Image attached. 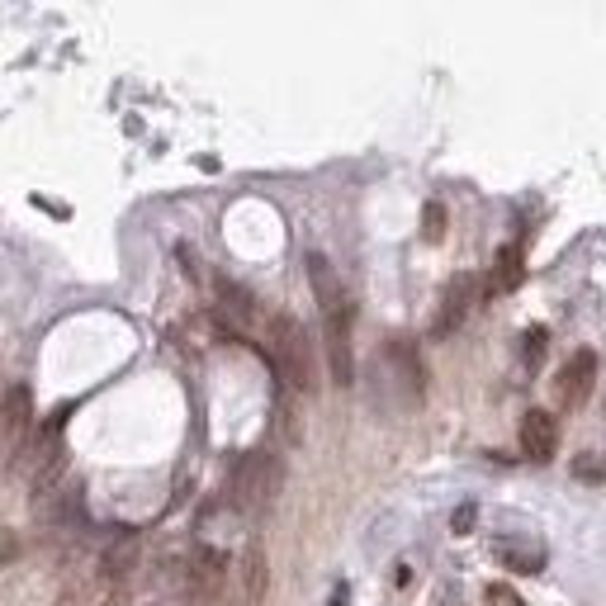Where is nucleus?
Wrapping results in <instances>:
<instances>
[{
  "mask_svg": "<svg viewBox=\"0 0 606 606\" xmlns=\"http://www.w3.org/2000/svg\"><path fill=\"white\" fill-rule=\"evenodd\" d=\"M308 285L318 294L322 308V332H327V365H332V379L341 389L356 379V356H351V299L341 294V280L327 256H308Z\"/></svg>",
  "mask_w": 606,
  "mask_h": 606,
  "instance_id": "obj_1",
  "label": "nucleus"
},
{
  "mask_svg": "<svg viewBox=\"0 0 606 606\" xmlns=\"http://www.w3.org/2000/svg\"><path fill=\"white\" fill-rule=\"evenodd\" d=\"M280 479H285V469L275 455L266 450H247L242 460L232 464V479H228V498L232 507H242V512H261L275 502L280 493Z\"/></svg>",
  "mask_w": 606,
  "mask_h": 606,
  "instance_id": "obj_2",
  "label": "nucleus"
},
{
  "mask_svg": "<svg viewBox=\"0 0 606 606\" xmlns=\"http://www.w3.org/2000/svg\"><path fill=\"white\" fill-rule=\"evenodd\" d=\"M270 360L285 375L289 389H303V393L313 389V341H308L299 318L280 313V318L270 322Z\"/></svg>",
  "mask_w": 606,
  "mask_h": 606,
  "instance_id": "obj_3",
  "label": "nucleus"
},
{
  "mask_svg": "<svg viewBox=\"0 0 606 606\" xmlns=\"http://www.w3.org/2000/svg\"><path fill=\"white\" fill-rule=\"evenodd\" d=\"M228 554L218 550V545H190L185 550V569H180V597L190 606H214L228 588Z\"/></svg>",
  "mask_w": 606,
  "mask_h": 606,
  "instance_id": "obj_4",
  "label": "nucleus"
},
{
  "mask_svg": "<svg viewBox=\"0 0 606 606\" xmlns=\"http://www.w3.org/2000/svg\"><path fill=\"white\" fill-rule=\"evenodd\" d=\"M29 427H34V398H29L24 384H10V393L0 398V446H5V460L10 464H19Z\"/></svg>",
  "mask_w": 606,
  "mask_h": 606,
  "instance_id": "obj_5",
  "label": "nucleus"
},
{
  "mask_svg": "<svg viewBox=\"0 0 606 606\" xmlns=\"http://www.w3.org/2000/svg\"><path fill=\"white\" fill-rule=\"evenodd\" d=\"M597 389V356L592 351H573L569 365L559 370L554 379V398H559V408H583Z\"/></svg>",
  "mask_w": 606,
  "mask_h": 606,
  "instance_id": "obj_6",
  "label": "nucleus"
},
{
  "mask_svg": "<svg viewBox=\"0 0 606 606\" xmlns=\"http://www.w3.org/2000/svg\"><path fill=\"white\" fill-rule=\"evenodd\" d=\"M474 299H479V275L460 270V275L446 285V294H441V313H436V322H431V332H436V337H450V332L469 318Z\"/></svg>",
  "mask_w": 606,
  "mask_h": 606,
  "instance_id": "obj_7",
  "label": "nucleus"
},
{
  "mask_svg": "<svg viewBox=\"0 0 606 606\" xmlns=\"http://www.w3.org/2000/svg\"><path fill=\"white\" fill-rule=\"evenodd\" d=\"M521 450H526V460H535V464L554 460V450H559V422H554V412L531 408L521 417Z\"/></svg>",
  "mask_w": 606,
  "mask_h": 606,
  "instance_id": "obj_8",
  "label": "nucleus"
},
{
  "mask_svg": "<svg viewBox=\"0 0 606 606\" xmlns=\"http://www.w3.org/2000/svg\"><path fill=\"white\" fill-rule=\"evenodd\" d=\"M138 554H143V545H138V535L133 531H124L105 554H100V578L109 583V592L128 588V578H133V569H138Z\"/></svg>",
  "mask_w": 606,
  "mask_h": 606,
  "instance_id": "obj_9",
  "label": "nucleus"
},
{
  "mask_svg": "<svg viewBox=\"0 0 606 606\" xmlns=\"http://www.w3.org/2000/svg\"><path fill=\"white\" fill-rule=\"evenodd\" d=\"M266 588H270V564H266V550L251 540L242 559H237V592H242V606H261L266 602Z\"/></svg>",
  "mask_w": 606,
  "mask_h": 606,
  "instance_id": "obj_10",
  "label": "nucleus"
},
{
  "mask_svg": "<svg viewBox=\"0 0 606 606\" xmlns=\"http://www.w3.org/2000/svg\"><path fill=\"white\" fill-rule=\"evenodd\" d=\"M34 517L48 521V526H81L86 517V502H81V488H53L34 502Z\"/></svg>",
  "mask_w": 606,
  "mask_h": 606,
  "instance_id": "obj_11",
  "label": "nucleus"
},
{
  "mask_svg": "<svg viewBox=\"0 0 606 606\" xmlns=\"http://www.w3.org/2000/svg\"><path fill=\"white\" fill-rule=\"evenodd\" d=\"M498 559L517 573H540L545 569V545H531V540H498Z\"/></svg>",
  "mask_w": 606,
  "mask_h": 606,
  "instance_id": "obj_12",
  "label": "nucleus"
},
{
  "mask_svg": "<svg viewBox=\"0 0 606 606\" xmlns=\"http://www.w3.org/2000/svg\"><path fill=\"white\" fill-rule=\"evenodd\" d=\"M389 360L403 370V384H408L412 398H422V360H417V346L408 337H393L389 341Z\"/></svg>",
  "mask_w": 606,
  "mask_h": 606,
  "instance_id": "obj_13",
  "label": "nucleus"
},
{
  "mask_svg": "<svg viewBox=\"0 0 606 606\" xmlns=\"http://www.w3.org/2000/svg\"><path fill=\"white\" fill-rule=\"evenodd\" d=\"M521 247H502L498 251V270H493V280H488V289H517L521 285Z\"/></svg>",
  "mask_w": 606,
  "mask_h": 606,
  "instance_id": "obj_14",
  "label": "nucleus"
},
{
  "mask_svg": "<svg viewBox=\"0 0 606 606\" xmlns=\"http://www.w3.org/2000/svg\"><path fill=\"white\" fill-rule=\"evenodd\" d=\"M57 606H90V573L86 569H67V573H62Z\"/></svg>",
  "mask_w": 606,
  "mask_h": 606,
  "instance_id": "obj_15",
  "label": "nucleus"
},
{
  "mask_svg": "<svg viewBox=\"0 0 606 606\" xmlns=\"http://www.w3.org/2000/svg\"><path fill=\"white\" fill-rule=\"evenodd\" d=\"M573 479H583V483H606V455H597V450H583V455L573 460Z\"/></svg>",
  "mask_w": 606,
  "mask_h": 606,
  "instance_id": "obj_16",
  "label": "nucleus"
},
{
  "mask_svg": "<svg viewBox=\"0 0 606 606\" xmlns=\"http://www.w3.org/2000/svg\"><path fill=\"white\" fill-rule=\"evenodd\" d=\"M422 237H427V242H441V237H446V204L431 199L427 209H422Z\"/></svg>",
  "mask_w": 606,
  "mask_h": 606,
  "instance_id": "obj_17",
  "label": "nucleus"
},
{
  "mask_svg": "<svg viewBox=\"0 0 606 606\" xmlns=\"http://www.w3.org/2000/svg\"><path fill=\"white\" fill-rule=\"evenodd\" d=\"M545 346H550V332H545V327H531V332L521 337V356H526V365H540Z\"/></svg>",
  "mask_w": 606,
  "mask_h": 606,
  "instance_id": "obj_18",
  "label": "nucleus"
},
{
  "mask_svg": "<svg viewBox=\"0 0 606 606\" xmlns=\"http://www.w3.org/2000/svg\"><path fill=\"white\" fill-rule=\"evenodd\" d=\"M218 289H223V303H228V308H232V313H237V318H251V294H247V289L228 285V280H223V285H218Z\"/></svg>",
  "mask_w": 606,
  "mask_h": 606,
  "instance_id": "obj_19",
  "label": "nucleus"
},
{
  "mask_svg": "<svg viewBox=\"0 0 606 606\" xmlns=\"http://www.w3.org/2000/svg\"><path fill=\"white\" fill-rule=\"evenodd\" d=\"M483 602H488V606H526V602L517 597V592L507 588V583H493V588L483 592Z\"/></svg>",
  "mask_w": 606,
  "mask_h": 606,
  "instance_id": "obj_20",
  "label": "nucleus"
},
{
  "mask_svg": "<svg viewBox=\"0 0 606 606\" xmlns=\"http://www.w3.org/2000/svg\"><path fill=\"white\" fill-rule=\"evenodd\" d=\"M474 517H479V512H474V507H469V502H464L460 512H455V517H450V526H455V531H469V526H474Z\"/></svg>",
  "mask_w": 606,
  "mask_h": 606,
  "instance_id": "obj_21",
  "label": "nucleus"
},
{
  "mask_svg": "<svg viewBox=\"0 0 606 606\" xmlns=\"http://www.w3.org/2000/svg\"><path fill=\"white\" fill-rule=\"evenodd\" d=\"M100 606H133V602H128V588H119V592H105V602H100Z\"/></svg>",
  "mask_w": 606,
  "mask_h": 606,
  "instance_id": "obj_22",
  "label": "nucleus"
}]
</instances>
